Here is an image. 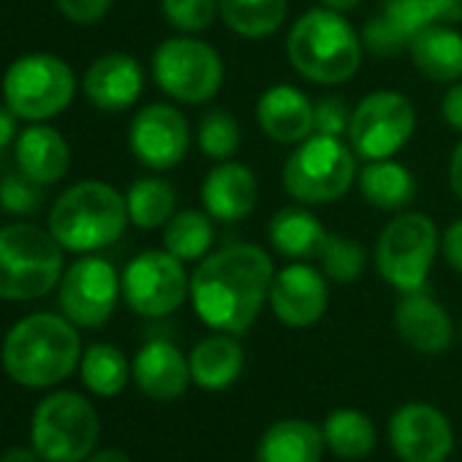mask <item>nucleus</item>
Wrapping results in <instances>:
<instances>
[{
  "mask_svg": "<svg viewBox=\"0 0 462 462\" xmlns=\"http://www.w3.org/2000/svg\"><path fill=\"white\" fill-rule=\"evenodd\" d=\"M273 281L275 264L264 248L231 243L196 264L190 275V302L209 329L245 335L270 302Z\"/></svg>",
  "mask_w": 462,
  "mask_h": 462,
  "instance_id": "nucleus-1",
  "label": "nucleus"
},
{
  "mask_svg": "<svg viewBox=\"0 0 462 462\" xmlns=\"http://www.w3.org/2000/svg\"><path fill=\"white\" fill-rule=\"evenodd\" d=\"M0 359L6 375L25 389L58 386L79 367V332L66 316L31 313L9 329Z\"/></svg>",
  "mask_w": 462,
  "mask_h": 462,
  "instance_id": "nucleus-2",
  "label": "nucleus"
},
{
  "mask_svg": "<svg viewBox=\"0 0 462 462\" xmlns=\"http://www.w3.org/2000/svg\"><path fill=\"white\" fill-rule=\"evenodd\" d=\"M286 55L302 79L329 88L348 82L359 71L365 44L346 14L319 6L291 25Z\"/></svg>",
  "mask_w": 462,
  "mask_h": 462,
  "instance_id": "nucleus-3",
  "label": "nucleus"
},
{
  "mask_svg": "<svg viewBox=\"0 0 462 462\" xmlns=\"http://www.w3.org/2000/svg\"><path fill=\"white\" fill-rule=\"evenodd\" d=\"M128 223L125 196L98 180L71 185L50 209L52 237L71 254H96L115 245L125 235Z\"/></svg>",
  "mask_w": 462,
  "mask_h": 462,
  "instance_id": "nucleus-4",
  "label": "nucleus"
},
{
  "mask_svg": "<svg viewBox=\"0 0 462 462\" xmlns=\"http://www.w3.org/2000/svg\"><path fill=\"white\" fill-rule=\"evenodd\" d=\"M63 278V245L33 223L0 228V300L47 297Z\"/></svg>",
  "mask_w": 462,
  "mask_h": 462,
  "instance_id": "nucleus-5",
  "label": "nucleus"
},
{
  "mask_svg": "<svg viewBox=\"0 0 462 462\" xmlns=\"http://www.w3.org/2000/svg\"><path fill=\"white\" fill-rule=\"evenodd\" d=\"M356 152L343 136L313 134L283 163V188L297 204L340 201L356 182Z\"/></svg>",
  "mask_w": 462,
  "mask_h": 462,
  "instance_id": "nucleus-6",
  "label": "nucleus"
},
{
  "mask_svg": "<svg viewBox=\"0 0 462 462\" xmlns=\"http://www.w3.org/2000/svg\"><path fill=\"white\" fill-rule=\"evenodd\" d=\"M438 248L440 237L435 220L427 212L402 209L378 235L375 270L400 294L421 291L427 286Z\"/></svg>",
  "mask_w": 462,
  "mask_h": 462,
  "instance_id": "nucleus-7",
  "label": "nucleus"
},
{
  "mask_svg": "<svg viewBox=\"0 0 462 462\" xmlns=\"http://www.w3.org/2000/svg\"><path fill=\"white\" fill-rule=\"evenodd\" d=\"M98 438L101 419L77 392H52L31 416V446L44 462H85Z\"/></svg>",
  "mask_w": 462,
  "mask_h": 462,
  "instance_id": "nucleus-8",
  "label": "nucleus"
},
{
  "mask_svg": "<svg viewBox=\"0 0 462 462\" xmlns=\"http://www.w3.org/2000/svg\"><path fill=\"white\" fill-rule=\"evenodd\" d=\"M77 93L74 69L50 52L23 55L4 77V104L17 120L47 123L66 112Z\"/></svg>",
  "mask_w": 462,
  "mask_h": 462,
  "instance_id": "nucleus-9",
  "label": "nucleus"
},
{
  "mask_svg": "<svg viewBox=\"0 0 462 462\" xmlns=\"http://www.w3.org/2000/svg\"><path fill=\"white\" fill-rule=\"evenodd\" d=\"M155 85L177 104L199 106L217 96L226 69L215 47L196 36H171L152 52Z\"/></svg>",
  "mask_w": 462,
  "mask_h": 462,
  "instance_id": "nucleus-10",
  "label": "nucleus"
},
{
  "mask_svg": "<svg viewBox=\"0 0 462 462\" xmlns=\"http://www.w3.org/2000/svg\"><path fill=\"white\" fill-rule=\"evenodd\" d=\"M416 131V106L397 90H375L351 109L348 144L362 161L397 155Z\"/></svg>",
  "mask_w": 462,
  "mask_h": 462,
  "instance_id": "nucleus-11",
  "label": "nucleus"
},
{
  "mask_svg": "<svg viewBox=\"0 0 462 462\" xmlns=\"http://www.w3.org/2000/svg\"><path fill=\"white\" fill-rule=\"evenodd\" d=\"M177 256L163 251H144L123 270V300L144 319H166L190 297V278Z\"/></svg>",
  "mask_w": 462,
  "mask_h": 462,
  "instance_id": "nucleus-12",
  "label": "nucleus"
},
{
  "mask_svg": "<svg viewBox=\"0 0 462 462\" xmlns=\"http://www.w3.org/2000/svg\"><path fill=\"white\" fill-rule=\"evenodd\" d=\"M457 23H462V0H386L383 12L362 28V44L375 58H394L408 52L424 28Z\"/></svg>",
  "mask_w": 462,
  "mask_h": 462,
  "instance_id": "nucleus-13",
  "label": "nucleus"
},
{
  "mask_svg": "<svg viewBox=\"0 0 462 462\" xmlns=\"http://www.w3.org/2000/svg\"><path fill=\"white\" fill-rule=\"evenodd\" d=\"M123 294V281L117 270L101 256H85L69 267L60 278V310L82 329L104 327Z\"/></svg>",
  "mask_w": 462,
  "mask_h": 462,
  "instance_id": "nucleus-14",
  "label": "nucleus"
},
{
  "mask_svg": "<svg viewBox=\"0 0 462 462\" xmlns=\"http://www.w3.org/2000/svg\"><path fill=\"white\" fill-rule=\"evenodd\" d=\"M128 147L142 166L152 171H169L188 155L190 125L177 106L147 104L128 125Z\"/></svg>",
  "mask_w": 462,
  "mask_h": 462,
  "instance_id": "nucleus-15",
  "label": "nucleus"
},
{
  "mask_svg": "<svg viewBox=\"0 0 462 462\" xmlns=\"http://www.w3.org/2000/svg\"><path fill=\"white\" fill-rule=\"evenodd\" d=\"M389 446L402 462H446L454 430L435 405L405 402L389 419Z\"/></svg>",
  "mask_w": 462,
  "mask_h": 462,
  "instance_id": "nucleus-16",
  "label": "nucleus"
},
{
  "mask_svg": "<svg viewBox=\"0 0 462 462\" xmlns=\"http://www.w3.org/2000/svg\"><path fill=\"white\" fill-rule=\"evenodd\" d=\"M270 308L281 324L308 329L319 324L329 308V278L305 262H294L275 273Z\"/></svg>",
  "mask_w": 462,
  "mask_h": 462,
  "instance_id": "nucleus-17",
  "label": "nucleus"
},
{
  "mask_svg": "<svg viewBox=\"0 0 462 462\" xmlns=\"http://www.w3.org/2000/svg\"><path fill=\"white\" fill-rule=\"evenodd\" d=\"M394 329L405 346L427 356L446 354L457 335L448 310L424 289L402 294L394 308Z\"/></svg>",
  "mask_w": 462,
  "mask_h": 462,
  "instance_id": "nucleus-18",
  "label": "nucleus"
},
{
  "mask_svg": "<svg viewBox=\"0 0 462 462\" xmlns=\"http://www.w3.org/2000/svg\"><path fill=\"white\" fill-rule=\"evenodd\" d=\"M201 204L212 220L237 223L259 204V180L240 161H217L201 182Z\"/></svg>",
  "mask_w": 462,
  "mask_h": 462,
  "instance_id": "nucleus-19",
  "label": "nucleus"
},
{
  "mask_svg": "<svg viewBox=\"0 0 462 462\" xmlns=\"http://www.w3.org/2000/svg\"><path fill=\"white\" fill-rule=\"evenodd\" d=\"M88 101L101 112H125L131 109L144 90V71L136 58L123 52L101 55L90 63L82 79Z\"/></svg>",
  "mask_w": 462,
  "mask_h": 462,
  "instance_id": "nucleus-20",
  "label": "nucleus"
},
{
  "mask_svg": "<svg viewBox=\"0 0 462 462\" xmlns=\"http://www.w3.org/2000/svg\"><path fill=\"white\" fill-rule=\"evenodd\" d=\"M256 123L278 144H300L316 134V104L294 85H273L256 101Z\"/></svg>",
  "mask_w": 462,
  "mask_h": 462,
  "instance_id": "nucleus-21",
  "label": "nucleus"
},
{
  "mask_svg": "<svg viewBox=\"0 0 462 462\" xmlns=\"http://www.w3.org/2000/svg\"><path fill=\"white\" fill-rule=\"evenodd\" d=\"M131 375L139 392L158 402L182 397L185 389L193 383L188 356L169 340L144 343L134 356Z\"/></svg>",
  "mask_w": 462,
  "mask_h": 462,
  "instance_id": "nucleus-22",
  "label": "nucleus"
},
{
  "mask_svg": "<svg viewBox=\"0 0 462 462\" xmlns=\"http://www.w3.org/2000/svg\"><path fill=\"white\" fill-rule=\"evenodd\" d=\"M14 158L23 174L47 188L60 182L71 169L69 142L60 136V131L44 123H31L23 134H17Z\"/></svg>",
  "mask_w": 462,
  "mask_h": 462,
  "instance_id": "nucleus-23",
  "label": "nucleus"
},
{
  "mask_svg": "<svg viewBox=\"0 0 462 462\" xmlns=\"http://www.w3.org/2000/svg\"><path fill=\"white\" fill-rule=\"evenodd\" d=\"M188 365H190V378L199 389L223 392L243 375L245 351L237 335L215 332L193 346Z\"/></svg>",
  "mask_w": 462,
  "mask_h": 462,
  "instance_id": "nucleus-24",
  "label": "nucleus"
},
{
  "mask_svg": "<svg viewBox=\"0 0 462 462\" xmlns=\"http://www.w3.org/2000/svg\"><path fill=\"white\" fill-rule=\"evenodd\" d=\"M408 55L430 82L451 85L462 79V33L451 25H432L416 33Z\"/></svg>",
  "mask_w": 462,
  "mask_h": 462,
  "instance_id": "nucleus-25",
  "label": "nucleus"
},
{
  "mask_svg": "<svg viewBox=\"0 0 462 462\" xmlns=\"http://www.w3.org/2000/svg\"><path fill=\"white\" fill-rule=\"evenodd\" d=\"M324 430L308 419H281L259 438L256 462H321Z\"/></svg>",
  "mask_w": 462,
  "mask_h": 462,
  "instance_id": "nucleus-26",
  "label": "nucleus"
},
{
  "mask_svg": "<svg viewBox=\"0 0 462 462\" xmlns=\"http://www.w3.org/2000/svg\"><path fill=\"white\" fill-rule=\"evenodd\" d=\"M362 199L383 212H402L416 196V180L408 166L394 158L365 161V169L356 174Z\"/></svg>",
  "mask_w": 462,
  "mask_h": 462,
  "instance_id": "nucleus-27",
  "label": "nucleus"
},
{
  "mask_svg": "<svg viewBox=\"0 0 462 462\" xmlns=\"http://www.w3.org/2000/svg\"><path fill=\"white\" fill-rule=\"evenodd\" d=\"M267 235L281 256L302 262L319 254L327 228L308 209V204H297V207H283L270 217Z\"/></svg>",
  "mask_w": 462,
  "mask_h": 462,
  "instance_id": "nucleus-28",
  "label": "nucleus"
},
{
  "mask_svg": "<svg viewBox=\"0 0 462 462\" xmlns=\"http://www.w3.org/2000/svg\"><path fill=\"white\" fill-rule=\"evenodd\" d=\"M220 20L243 39H267L289 17V0H217Z\"/></svg>",
  "mask_w": 462,
  "mask_h": 462,
  "instance_id": "nucleus-29",
  "label": "nucleus"
},
{
  "mask_svg": "<svg viewBox=\"0 0 462 462\" xmlns=\"http://www.w3.org/2000/svg\"><path fill=\"white\" fill-rule=\"evenodd\" d=\"M215 243V223L207 212L182 209L163 226V248L180 262H201Z\"/></svg>",
  "mask_w": 462,
  "mask_h": 462,
  "instance_id": "nucleus-30",
  "label": "nucleus"
},
{
  "mask_svg": "<svg viewBox=\"0 0 462 462\" xmlns=\"http://www.w3.org/2000/svg\"><path fill=\"white\" fill-rule=\"evenodd\" d=\"M128 217L136 228L152 231L171 220L177 212V190L161 177H142L125 190Z\"/></svg>",
  "mask_w": 462,
  "mask_h": 462,
  "instance_id": "nucleus-31",
  "label": "nucleus"
},
{
  "mask_svg": "<svg viewBox=\"0 0 462 462\" xmlns=\"http://www.w3.org/2000/svg\"><path fill=\"white\" fill-rule=\"evenodd\" d=\"M324 440L340 459H362L375 448V424L367 413L354 408H337L324 421Z\"/></svg>",
  "mask_w": 462,
  "mask_h": 462,
  "instance_id": "nucleus-32",
  "label": "nucleus"
},
{
  "mask_svg": "<svg viewBox=\"0 0 462 462\" xmlns=\"http://www.w3.org/2000/svg\"><path fill=\"white\" fill-rule=\"evenodd\" d=\"M79 375L82 383L98 394V397H115L128 386L131 378V362L125 354L112 343H93L88 351H82L79 359Z\"/></svg>",
  "mask_w": 462,
  "mask_h": 462,
  "instance_id": "nucleus-33",
  "label": "nucleus"
},
{
  "mask_svg": "<svg viewBox=\"0 0 462 462\" xmlns=\"http://www.w3.org/2000/svg\"><path fill=\"white\" fill-rule=\"evenodd\" d=\"M199 147L212 161H231L243 147V128L228 109L212 106L199 120Z\"/></svg>",
  "mask_w": 462,
  "mask_h": 462,
  "instance_id": "nucleus-34",
  "label": "nucleus"
},
{
  "mask_svg": "<svg viewBox=\"0 0 462 462\" xmlns=\"http://www.w3.org/2000/svg\"><path fill=\"white\" fill-rule=\"evenodd\" d=\"M316 259L321 262V273L335 283H354L367 267V251L337 231H327Z\"/></svg>",
  "mask_w": 462,
  "mask_h": 462,
  "instance_id": "nucleus-35",
  "label": "nucleus"
},
{
  "mask_svg": "<svg viewBox=\"0 0 462 462\" xmlns=\"http://www.w3.org/2000/svg\"><path fill=\"white\" fill-rule=\"evenodd\" d=\"M161 12L177 33L199 36L215 25L220 4L217 0H161Z\"/></svg>",
  "mask_w": 462,
  "mask_h": 462,
  "instance_id": "nucleus-36",
  "label": "nucleus"
},
{
  "mask_svg": "<svg viewBox=\"0 0 462 462\" xmlns=\"http://www.w3.org/2000/svg\"><path fill=\"white\" fill-rule=\"evenodd\" d=\"M44 199H47V185L31 180L23 171L6 174L4 182H0V207L12 215H23V217L36 215Z\"/></svg>",
  "mask_w": 462,
  "mask_h": 462,
  "instance_id": "nucleus-37",
  "label": "nucleus"
},
{
  "mask_svg": "<svg viewBox=\"0 0 462 462\" xmlns=\"http://www.w3.org/2000/svg\"><path fill=\"white\" fill-rule=\"evenodd\" d=\"M351 125V109L340 96H324L316 101V134L346 136Z\"/></svg>",
  "mask_w": 462,
  "mask_h": 462,
  "instance_id": "nucleus-38",
  "label": "nucleus"
},
{
  "mask_svg": "<svg viewBox=\"0 0 462 462\" xmlns=\"http://www.w3.org/2000/svg\"><path fill=\"white\" fill-rule=\"evenodd\" d=\"M60 14L77 25H96L112 9V0H55Z\"/></svg>",
  "mask_w": 462,
  "mask_h": 462,
  "instance_id": "nucleus-39",
  "label": "nucleus"
},
{
  "mask_svg": "<svg viewBox=\"0 0 462 462\" xmlns=\"http://www.w3.org/2000/svg\"><path fill=\"white\" fill-rule=\"evenodd\" d=\"M440 254H443L446 264L457 275H462V217L448 223V228L440 235Z\"/></svg>",
  "mask_w": 462,
  "mask_h": 462,
  "instance_id": "nucleus-40",
  "label": "nucleus"
},
{
  "mask_svg": "<svg viewBox=\"0 0 462 462\" xmlns=\"http://www.w3.org/2000/svg\"><path fill=\"white\" fill-rule=\"evenodd\" d=\"M440 115L446 120V125L457 134H462V79L451 82L448 90L440 98Z\"/></svg>",
  "mask_w": 462,
  "mask_h": 462,
  "instance_id": "nucleus-41",
  "label": "nucleus"
},
{
  "mask_svg": "<svg viewBox=\"0 0 462 462\" xmlns=\"http://www.w3.org/2000/svg\"><path fill=\"white\" fill-rule=\"evenodd\" d=\"M17 142V115L4 104L0 106V158Z\"/></svg>",
  "mask_w": 462,
  "mask_h": 462,
  "instance_id": "nucleus-42",
  "label": "nucleus"
},
{
  "mask_svg": "<svg viewBox=\"0 0 462 462\" xmlns=\"http://www.w3.org/2000/svg\"><path fill=\"white\" fill-rule=\"evenodd\" d=\"M448 185H451V193L462 201V139L454 144L451 158H448Z\"/></svg>",
  "mask_w": 462,
  "mask_h": 462,
  "instance_id": "nucleus-43",
  "label": "nucleus"
},
{
  "mask_svg": "<svg viewBox=\"0 0 462 462\" xmlns=\"http://www.w3.org/2000/svg\"><path fill=\"white\" fill-rule=\"evenodd\" d=\"M42 457L36 454L33 446H12L0 454V462H39Z\"/></svg>",
  "mask_w": 462,
  "mask_h": 462,
  "instance_id": "nucleus-44",
  "label": "nucleus"
},
{
  "mask_svg": "<svg viewBox=\"0 0 462 462\" xmlns=\"http://www.w3.org/2000/svg\"><path fill=\"white\" fill-rule=\"evenodd\" d=\"M88 462H131V457L123 454V451H117V448H104V451L90 454Z\"/></svg>",
  "mask_w": 462,
  "mask_h": 462,
  "instance_id": "nucleus-45",
  "label": "nucleus"
},
{
  "mask_svg": "<svg viewBox=\"0 0 462 462\" xmlns=\"http://www.w3.org/2000/svg\"><path fill=\"white\" fill-rule=\"evenodd\" d=\"M359 4H362V0H321V6H327V9H332V12H340V14L354 12Z\"/></svg>",
  "mask_w": 462,
  "mask_h": 462,
  "instance_id": "nucleus-46",
  "label": "nucleus"
},
{
  "mask_svg": "<svg viewBox=\"0 0 462 462\" xmlns=\"http://www.w3.org/2000/svg\"><path fill=\"white\" fill-rule=\"evenodd\" d=\"M459 343H462V319H459Z\"/></svg>",
  "mask_w": 462,
  "mask_h": 462,
  "instance_id": "nucleus-47",
  "label": "nucleus"
}]
</instances>
